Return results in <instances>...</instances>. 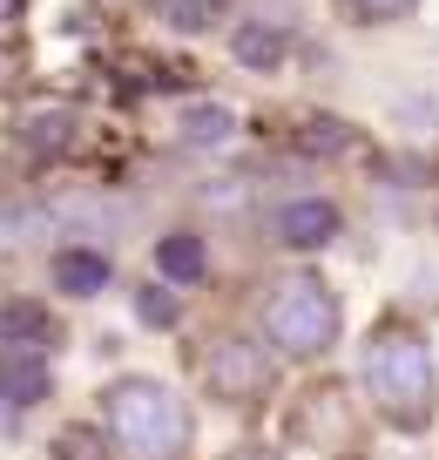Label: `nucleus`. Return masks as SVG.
Segmentation results:
<instances>
[{"label":"nucleus","instance_id":"f257e3e1","mask_svg":"<svg viewBox=\"0 0 439 460\" xmlns=\"http://www.w3.org/2000/svg\"><path fill=\"white\" fill-rule=\"evenodd\" d=\"M365 393H372V406L406 433L439 413V366H433L426 332L399 325V318L372 332L365 339Z\"/></svg>","mask_w":439,"mask_h":460},{"label":"nucleus","instance_id":"f03ea898","mask_svg":"<svg viewBox=\"0 0 439 460\" xmlns=\"http://www.w3.org/2000/svg\"><path fill=\"white\" fill-rule=\"evenodd\" d=\"M101 427H109V440L128 447L136 460H183L197 420H189V406L176 400L162 379L128 373V379H115V386L101 393Z\"/></svg>","mask_w":439,"mask_h":460},{"label":"nucleus","instance_id":"7ed1b4c3","mask_svg":"<svg viewBox=\"0 0 439 460\" xmlns=\"http://www.w3.org/2000/svg\"><path fill=\"white\" fill-rule=\"evenodd\" d=\"M338 291L325 285V278L298 271V278H277L264 298V345H277V352H291V359H318V352H331V339H338Z\"/></svg>","mask_w":439,"mask_h":460},{"label":"nucleus","instance_id":"20e7f679","mask_svg":"<svg viewBox=\"0 0 439 460\" xmlns=\"http://www.w3.org/2000/svg\"><path fill=\"white\" fill-rule=\"evenodd\" d=\"M203 379H210V393L216 400H237V406H250V400H264L270 386H277V359H270V345H250V339H224L203 359Z\"/></svg>","mask_w":439,"mask_h":460},{"label":"nucleus","instance_id":"39448f33","mask_svg":"<svg viewBox=\"0 0 439 460\" xmlns=\"http://www.w3.org/2000/svg\"><path fill=\"white\" fill-rule=\"evenodd\" d=\"M338 203H325V197H291V203H277V217H270V230H277V244L284 251H318V244H331L338 237Z\"/></svg>","mask_w":439,"mask_h":460},{"label":"nucleus","instance_id":"423d86ee","mask_svg":"<svg viewBox=\"0 0 439 460\" xmlns=\"http://www.w3.org/2000/svg\"><path fill=\"white\" fill-rule=\"evenodd\" d=\"M48 393H55L48 352H14V345H0V400L7 406H41Z\"/></svg>","mask_w":439,"mask_h":460},{"label":"nucleus","instance_id":"0eeeda50","mask_svg":"<svg viewBox=\"0 0 439 460\" xmlns=\"http://www.w3.org/2000/svg\"><path fill=\"white\" fill-rule=\"evenodd\" d=\"M230 55H237L243 68L270 75V68H277L284 55H291V21H264V14L237 21V28H230Z\"/></svg>","mask_w":439,"mask_h":460},{"label":"nucleus","instance_id":"6e6552de","mask_svg":"<svg viewBox=\"0 0 439 460\" xmlns=\"http://www.w3.org/2000/svg\"><path fill=\"white\" fill-rule=\"evenodd\" d=\"M109 251H88V244H61L55 264H48V278H55V291H68V298H95V291H109Z\"/></svg>","mask_w":439,"mask_h":460},{"label":"nucleus","instance_id":"1a4fd4ad","mask_svg":"<svg viewBox=\"0 0 439 460\" xmlns=\"http://www.w3.org/2000/svg\"><path fill=\"white\" fill-rule=\"evenodd\" d=\"M0 345H14V352H48L55 345V312L34 298H7L0 305Z\"/></svg>","mask_w":439,"mask_h":460},{"label":"nucleus","instance_id":"9d476101","mask_svg":"<svg viewBox=\"0 0 439 460\" xmlns=\"http://www.w3.org/2000/svg\"><path fill=\"white\" fill-rule=\"evenodd\" d=\"M156 271L170 278V285H197V278L210 271L203 237H197V230H170V237H156Z\"/></svg>","mask_w":439,"mask_h":460},{"label":"nucleus","instance_id":"9b49d317","mask_svg":"<svg viewBox=\"0 0 439 460\" xmlns=\"http://www.w3.org/2000/svg\"><path fill=\"white\" fill-rule=\"evenodd\" d=\"M176 129H183L189 149H224L230 136H237V115H230L224 102H197V109H183V122H176Z\"/></svg>","mask_w":439,"mask_h":460},{"label":"nucleus","instance_id":"f8f14e48","mask_svg":"<svg viewBox=\"0 0 439 460\" xmlns=\"http://www.w3.org/2000/svg\"><path fill=\"white\" fill-rule=\"evenodd\" d=\"M55 460H109V427H61Z\"/></svg>","mask_w":439,"mask_h":460},{"label":"nucleus","instance_id":"ddd939ff","mask_svg":"<svg viewBox=\"0 0 439 460\" xmlns=\"http://www.w3.org/2000/svg\"><path fill=\"white\" fill-rule=\"evenodd\" d=\"M136 318H142V325H176V318H183V305H176V291L142 285V291H136Z\"/></svg>","mask_w":439,"mask_h":460},{"label":"nucleus","instance_id":"4468645a","mask_svg":"<svg viewBox=\"0 0 439 460\" xmlns=\"http://www.w3.org/2000/svg\"><path fill=\"white\" fill-rule=\"evenodd\" d=\"M352 21H365V28H379V21H406L419 0H338Z\"/></svg>","mask_w":439,"mask_h":460},{"label":"nucleus","instance_id":"2eb2a0df","mask_svg":"<svg viewBox=\"0 0 439 460\" xmlns=\"http://www.w3.org/2000/svg\"><path fill=\"white\" fill-rule=\"evenodd\" d=\"M28 129H34V136H28L34 149H48V143L61 149V143H68V115H48V109H41V115H34V122H28Z\"/></svg>","mask_w":439,"mask_h":460},{"label":"nucleus","instance_id":"dca6fc26","mask_svg":"<svg viewBox=\"0 0 439 460\" xmlns=\"http://www.w3.org/2000/svg\"><path fill=\"white\" fill-rule=\"evenodd\" d=\"M230 460H277V454H270V447H237Z\"/></svg>","mask_w":439,"mask_h":460}]
</instances>
